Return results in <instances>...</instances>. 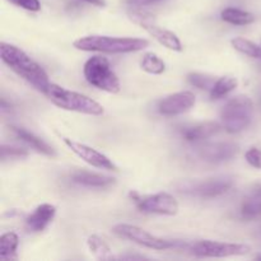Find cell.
Listing matches in <instances>:
<instances>
[{
    "instance_id": "cell-1",
    "label": "cell",
    "mask_w": 261,
    "mask_h": 261,
    "mask_svg": "<svg viewBox=\"0 0 261 261\" xmlns=\"http://www.w3.org/2000/svg\"><path fill=\"white\" fill-rule=\"evenodd\" d=\"M0 56L4 64H7L15 74L24 79L25 82L35 87L37 91L45 93L50 86L48 75L42 66L33 60L27 53L12 43L2 42L0 45Z\"/></svg>"
},
{
    "instance_id": "cell-2",
    "label": "cell",
    "mask_w": 261,
    "mask_h": 261,
    "mask_svg": "<svg viewBox=\"0 0 261 261\" xmlns=\"http://www.w3.org/2000/svg\"><path fill=\"white\" fill-rule=\"evenodd\" d=\"M76 50L94 51L105 54H129L144 50L149 46L145 38L135 37H111V36L89 35L83 36L73 42Z\"/></svg>"
},
{
    "instance_id": "cell-3",
    "label": "cell",
    "mask_w": 261,
    "mask_h": 261,
    "mask_svg": "<svg viewBox=\"0 0 261 261\" xmlns=\"http://www.w3.org/2000/svg\"><path fill=\"white\" fill-rule=\"evenodd\" d=\"M43 94L47 96V98L55 106L66 111L79 112V114L91 115V116H101L105 112L103 106L92 99L91 97L66 89L55 83H50Z\"/></svg>"
},
{
    "instance_id": "cell-4",
    "label": "cell",
    "mask_w": 261,
    "mask_h": 261,
    "mask_svg": "<svg viewBox=\"0 0 261 261\" xmlns=\"http://www.w3.org/2000/svg\"><path fill=\"white\" fill-rule=\"evenodd\" d=\"M254 116V103L245 94L233 97L222 107L221 120L223 129L229 134L241 133L251 124Z\"/></svg>"
},
{
    "instance_id": "cell-5",
    "label": "cell",
    "mask_w": 261,
    "mask_h": 261,
    "mask_svg": "<svg viewBox=\"0 0 261 261\" xmlns=\"http://www.w3.org/2000/svg\"><path fill=\"white\" fill-rule=\"evenodd\" d=\"M83 74L86 81L94 88L109 93H119L121 83L112 69L111 63L103 56H92L84 63Z\"/></svg>"
},
{
    "instance_id": "cell-6",
    "label": "cell",
    "mask_w": 261,
    "mask_h": 261,
    "mask_svg": "<svg viewBox=\"0 0 261 261\" xmlns=\"http://www.w3.org/2000/svg\"><path fill=\"white\" fill-rule=\"evenodd\" d=\"M130 19L138 25L147 31L157 42L165 46L168 50L176 51V53H181L182 51V43H181L180 38L176 36V33L171 32V31L166 30V28L160 27L157 23L154 22V18L152 14L144 12L140 8H133V10L129 12Z\"/></svg>"
},
{
    "instance_id": "cell-7",
    "label": "cell",
    "mask_w": 261,
    "mask_h": 261,
    "mask_svg": "<svg viewBox=\"0 0 261 261\" xmlns=\"http://www.w3.org/2000/svg\"><path fill=\"white\" fill-rule=\"evenodd\" d=\"M130 198L133 199L137 208L142 213L172 217L178 213V208H180L175 196L168 193H163V191L153 194V195H140L135 191H132Z\"/></svg>"
},
{
    "instance_id": "cell-8",
    "label": "cell",
    "mask_w": 261,
    "mask_h": 261,
    "mask_svg": "<svg viewBox=\"0 0 261 261\" xmlns=\"http://www.w3.org/2000/svg\"><path fill=\"white\" fill-rule=\"evenodd\" d=\"M233 185L234 178L232 176H217L200 181H188L181 185L180 191L196 198L212 199L226 194Z\"/></svg>"
},
{
    "instance_id": "cell-9",
    "label": "cell",
    "mask_w": 261,
    "mask_h": 261,
    "mask_svg": "<svg viewBox=\"0 0 261 261\" xmlns=\"http://www.w3.org/2000/svg\"><path fill=\"white\" fill-rule=\"evenodd\" d=\"M112 232L116 236L121 237V239L129 240V241L134 242V244L139 245V246L155 250V251H162V250H168L175 247V242L170 241V240H165L162 237L154 236V234L149 233L145 229L140 228L138 226H133V224H116L112 228Z\"/></svg>"
},
{
    "instance_id": "cell-10",
    "label": "cell",
    "mask_w": 261,
    "mask_h": 261,
    "mask_svg": "<svg viewBox=\"0 0 261 261\" xmlns=\"http://www.w3.org/2000/svg\"><path fill=\"white\" fill-rule=\"evenodd\" d=\"M191 254L198 257H229L241 256L251 251V247L245 244L221 242L204 240L198 241L191 246Z\"/></svg>"
},
{
    "instance_id": "cell-11",
    "label": "cell",
    "mask_w": 261,
    "mask_h": 261,
    "mask_svg": "<svg viewBox=\"0 0 261 261\" xmlns=\"http://www.w3.org/2000/svg\"><path fill=\"white\" fill-rule=\"evenodd\" d=\"M63 140L66 147L74 154L78 155L81 160H83L84 162L88 163L92 167L101 168V170L107 171H117L116 165L107 155H105L103 153L98 152L97 149H94V148L89 147L87 144H83V143H79L76 140L70 139V138H63Z\"/></svg>"
},
{
    "instance_id": "cell-12",
    "label": "cell",
    "mask_w": 261,
    "mask_h": 261,
    "mask_svg": "<svg viewBox=\"0 0 261 261\" xmlns=\"http://www.w3.org/2000/svg\"><path fill=\"white\" fill-rule=\"evenodd\" d=\"M195 94L190 91H181L168 94L158 102V112L163 116H177L195 106Z\"/></svg>"
},
{
    "instance_id": "cell-13",
    "label": "cell",
    "mask_w": 261,
    "mask_h": 261,
    "mask_svg": "<svg viewBox=\"0 0 261 261\" xmlns=\"http://www.w3.org/2000/svg\"><path fill=\"white\" fill-rule=\"evenodd\" d=\"M239 150V145L232 142H214L205 143L196 148V154L206 162L221 163L236 157Z\"/></svg>"
},
{
    "instance_id": "cell-14",
    "label": "cell",
    "mask_w": 261,
    "mask_h": 261,
    "mask_svg": "<svg viewBox=\"0 0 261 261\" xmlns=\"http://www.w3.org/2000/svg\"><path fill=\"white\" fill-rule=\"evenodd\" d=\"M223 129V125L216 121L198 122V124L188 125L181 129V137L190 143H198L201 140L209 139L218 134Z\"/></svg>"
},
{
    "instance_id": "cell-15",
    "label": "cell",
    "mask_w": 261,
    "mask_h": 261,
    "mask_svg": "<svg viewBox=\"0 0 261 261\" xmlns=\"http://www.w3.org/2000/svg\"><path fill=\"white\" fill-rule=\"evenodd\" d=\"M56 216V206L53 204H40L30 216L25 218V226L31 232H42Z\"/></svg>"
},
{
    "instance_id": "cell-16",
    "label": "cell",
    "mask_w": 261,
    "mask_h": 261,
    "mask_svg": "<svg viewBox=\"0 0 261 261\" xmlns=\"http://www.w3.org/2000/svg\"><path fill=\"white\" fill-rule=\"evenodd\" d=\"M71 181L74 184L91 189H105L114 185L115 178L102 173L91 172V171H76L71 175Z\"/></svg>"
},
{
    "instance_id": "cell-17",
    "label": "cell",
    "mask_w": 261,
    "mask_h": 261,
    "mask_svg": "<svg viewBox=\"0 0 261 261\" xmlns=\"http://www.w3.org/2000/svg\"><path fill=\"white\" fill-rule=\"evenodd\" d=\"M10 132L15 135L19 140H22L23 143L31 147L32 149H35L36 152L41 153V154H45L48 155V157H54L56 154L55 149H54L51 145H48L45 140L41 139L40 137H37L36 134L33 133L28 132L27 129L24 127H20V126H10L9 127Z\"/></svg>"
},
{
    "instance_id": "cell-18",
    "label": "cell",
    "mask_w": 261,
    "mask_h": 261,
    "mask_svg": "<svg viewBox=\"0 0 261 261\" xmlns=\"http://www.w3.org/2000/svg\"><path fill=\"white\" fill-rule=\"evenodd\" d=\"M241 216L245 219H254L261 216V186L245 198L241 205Z\"/></svg>"
},
{
    "instance_id": "cell-19",
    "label": "cell",
    "mask_w": 261,
    "mask_h": 261,
    "mask_svg": "<svg viewBox=\"0 0 261 261\" xmlns=\"http://www.w3.org/2000/svg\"><path fill=\"white\" fill-rule=\"evenodd\" d=\"M87 246H88L89 252L96 257L97 260H114V255H112V250L110 245L105 241L102 237L98 234H91L87 239Z\"/></svg>"
},
{
    "instance_id": "cell-20",
    "label": "cell",
    "mask_w": 261,
    "mask_h": 261,
    "mask_svg": "<svg viewBox=\"0 0 261 261\" xmlns=\"http://www.w3.org/2000/svg\"><path fill=\"white\" fill-rule=\"evenodd\" d=\"M19 246V237L14 232H7L0 237V260H17V250Z\"/></svg>"
},
{
    "instance_id": "cell-21",
    "label": "cell",
    "mask_w": 261,
    "mask_h": 261,
    "mask_svg": "<svg viewBox=\"0 0 261 261\" xmlns=\"http://www.w3.org/2000/svg\"><path fill=\"white\" fill-rule=\"evenodd\" d=\"M222 20L232 25H247L255 22V15L239 8H226L221 12Z\"/></svg>"
},
{
    "instance_id": "cell-22",
    "label": "cell",
    "mask_w": 261,
    "mask_h": 261,
    "mask_svg": "<svg viewBox=\"0 0 261 261\" xmlns=\"http://www.w3.org/2000/svg\"><path fill=\"white\" fill-rule=\"evenodd\" d=\"M239 81L233 76H222L218 81H216L213 88L209 91L211 99H221L223 97L228 96L232 91L237 88Z\"/></svg>"
},
{
    "instance_id": "cell-23",
    "label": "cell",
    "mask_w": 261,
    "mask_h": 261,
    "mask_svg": "<svg viewBox=\"0 0 261 261\" xmlns=\"http://www.w3.org/2000/svg\"><path fill=\"white\" fill-rule=\"evenodd\" d=\"M140 68L145 73L153 74V75H160L166 70V63L154 53H147L142 56L140 60Z\"/></svg>"
},
{
    "instance_id": "cell-24",
    "label": "cell",
    "mask_w": 261,
    "mask_h": 261,
    "mask_svg": "<svg viewBox=\"0 0 261 261\" xmlns=\"http://www.w3.org/2000/svg\"><path fill=\"white\" fill-rule=\"evenodd\" d=\"M231 45L239 53L250 56L252 59H259V60H261V47L256 43L252 42V41L246 40L244 37H236L231 41Z\"/></svg>"
},
{
    "instance_id": "cell-25",
    "label": "cell",
    "mask_w": 261,
    "mask_h": 261,
    "mask_svg": "<svg viewBox=\"0 0 261 261\" xmlns=\"http://www.w3.org/2000/svg\"><path fill=\"white\" fill-rule=\"evenodd\" d=\"M188 82L191 86L196 87L199 89H205V91H211L214 86V79L211 75L201 73H190L188 74Z\"/></svg>"
},
{
    "instance_id": "cell-26",
    "label": "cell",
    "mask_w": 261,
    "mask_h": 261,
    "mask_svg": "<svg viewBox=\"0 0 261 261\" xmlns=\"http://www.w3.org/2000/svg\"><path fill=\"white\" fill-rule=\"evenodd\" d=\"M28 155V150L13 145H2V160H22Z\"/></svg>"
},
{
    "instance_id": "cell-27",
    "label": "cell",
    "mask_w": 261,
    "mask_h": 261,
    "mask_svg": "<svg viewBox=\"0 0 261 261\" xmlns=\"http://www.w3.org/2000/svg\"><path fill=\"white\" fill-rule=\"evenodd\" d=\"M245 160L247 161L251 167L261 170V149L259 148H250L246 153H245Z\"/></svg>"
},
{
    "instance_id": "cell-28",
    "label": "cell",
    "mask_w": 261,
    "mask_h": 261,
    "mask_svg": "<svg viewBox=\"0 0 261 261\" xmlns=\"http://www.w3.org/2000/svg\"><path fill=\"white\" fill-rule=\"evenodd\" d=\"M8 2L28 12H38L41 9L40 0H8Z\"/></svg>"
},
{
    "instance_id": "cell-29",
    "label": "cell",
    "mask_w": 261,
    "mask_h": 261,
    "mask_svg": "<svg viewBox=\"0 0 261 261\" xmlns=\"http://www.w3.org/2000/svg\"><path fill=\"white\" fill-rule=\"evenodd\" d=\"M160 2H162V0H125V3L132 8L148 7V5L157 4V3Z\"/></svg>"
},
{
    "instance_id": "cell-30",
    "label": "cell",
    "mask_w": 261,
    "mask_h": 261,
    "mask_svg": "<svg viewBox=\"0 0 261 261\" xmlns=\"http://www.w3.org/2000/svg\"><path fill=\"white\" fill-rule=\"evenodd\" d=\"M84 3H88V4L94 5V7H105L106 5V2L105 0H82Z\"/></svg>"
},
{
    "instance_id": "cell-31",
    "label": "cell",
    "mask_w": 261,
    "mask_h": 261,
    "mask_svg": "<svg viewBox=\"0 0 261 261\" xmlns=\"http://www.w3.org/2000/svg\"><path fill=\"white\" fill-rule=\"evenodd\" d=\"M120 259H122V260H134V259L143 260V259H145V256H134V255H126V256H121Z\"/></svg>"
},
{
    "instance_id": "cell-32",
    "label": "cell",
    "mask_w": 261,
    "mask_h": 261,
    "mask_svg": "<svg viewBox=\"0 0 261 261\" xmlns=\"http://www.w3.org/2000/svg\"><path fill=\"white\" fill-rule=\"evenodd\" d=\"M256 259H257V260H261V254H260V255H257Z\"/></svg>"
}]
</instances>
